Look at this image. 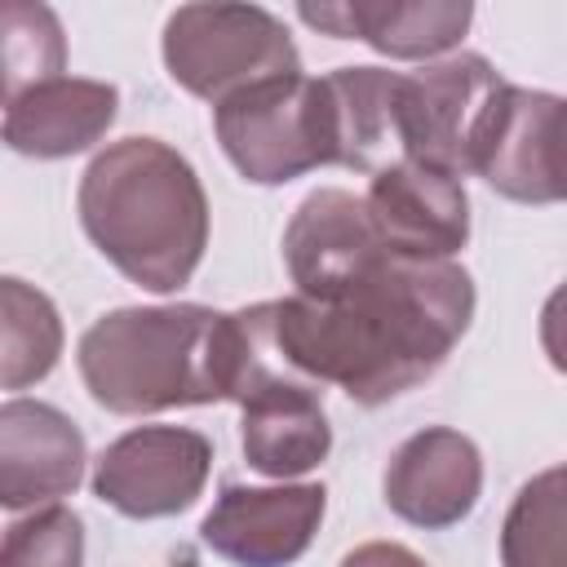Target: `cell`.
I'll use <instances>...</instances> for the list:
<instances>
[{"instance_id":"cell-6","label":"cell","mask_w":567,"mask_h":567,"mask_svg":"<svg viewBox=\"0 0 567 567\" xmlns=\"http://www.w3.org/2000/svg\"><path fill=\"white\" fill-rule=\"evenodd\" d=\"M501 71L478 53H456L394 80V133L399 159L443 168L452 177L474 173L483 137L505 97Z\"/></svg>"},{"instance_id":"cell-15","label":"cell","mask_w":567,"mask_h":567,"mask_svg":"<svg viewBox=\"0 0 567 567\" xmlns=\"http://www.w3.org/2000/svg\"><path fill=\"white\" fill-rule=\"evenodd\" d=\"M301 22L337 35V40H363L377 53L390 58H434L447 53L474 9L461 0H425V4H372V0H354V4H301L297 9Z\"/></svg>"},{"instance_id":"cell-10","label":"cell","mask_w":567,"mask_h":567,"mask_svg":"<svg viewBox=\"0 0 567 567\" xmlns=\"http://www.w3.org/2000/svg\"><path fill=\"white\" fill-rule=\"evenodd\" d=\"M328 509L319 483L279 487H226L204 514V545L239 567H288L297 563Z\"/></svg>"},{"instance_id":"cell-2","label":"cell","mask_w":567,"mask_h":567,"mask_svg":"<svg viewBox=\"0 0 567 567\" xmlns=\"http://www.w3.org/2000/svg\"><path fill=\"white\" fill-rule=\"evenodd\" d=\"M80 221L97 252L151 292L190 284L208 248V199L182 151L159 137L111 142L80 177Z\"/></svg>"},{"instance_id":"cell-1","label":"cell","mask_w":567,"mask_h":567,"mask_svg":"<svg viewBox=\"0 0 567 567\" xmlns=\"http://www.w3.org/2000/svg\"><path fill=\"white\" fill-rule=\"evenodd\" d=\"M275 346L315 385L377 408L430 381L474 319V279L456 261L390 257L332 301H266Z\"/></svg>"},{"instance_id":"cell-4","label":"cell","mask_w":567,"mask_h":567,"mask_svg":"<svg viewBox=\"0 0 567 567\" xmlns=\"http://www.w3.org/2000/svg\"><path fill=\"white\" fill-rule=\"evenodd\" d=\"M213 128L226 159L257 186H279L319 164H337L328 89L301 71L226 97L213 106Z\"/></svg>"},{"instance_id":"cell-14","label":"cell","mask_w":567,"mask_h":567,"mask_svg":"<svg viewBox=\"0 0 567 567\" xmlns=\"http://www.w3.org/2000/svg\"><path fill=\"white\" fill-rule=\"evenodd\" d=\"M120 93L102 80L58 75L4 102V142L18 155L62 159L93 146L115 120Z\"/></svg>"},{"instance_id":"cell-8","label":"cell","mask_w":567,"mask_h":567,"mask_svg":"<svg viewBox=\"0 0 567 567\" xmlns=\"http://www.w3.org/2000/svg\"><path fill=\"white\" fill-rule=\"evenodd\" d=\"M390 257L399 252L377 230L363 195H350L337 186L310 190L284 230L288 275L297 284V297H310V301L341 297Z\"/></svg>"},{"instance_id":"cell-16","label":"cell","mask_w":567,"mask_h":567,"mask_svg":"<svg viewBox=\"0 0 567 567\" xmlns=\"http://www.w3.org/2000/svg\"><path fill=\"white\" fill-rule=\"evenodd\" d=\"M332 447L319 385H284L244 403V456L266 478H297Z\"/></svg>"},{"instance_id":"cell-12","label":"cell","mask_w":567,"mask_h":567,"mask_svg":"<svg viewBox=\"0 0 567 567\" xmlns=\"http://www.w3.org/2000/svg\"><path fill=\"white\" fill-rule=\"evenodd\" d=\"M483 492V456L474 439L447 425L416 430L385 465V505L412 527L461 523Z\"/></svg>"},{"instance_id":"cell-7","label":"cell","mask_w":567,"mask_h":567,"mask_svg":"<svg viewBox=\"0 0 567 567\" xmlns=\"http://www.w3.org/2000/svg\"><path fill=\"white\" fill-rule=\"evenodd\" d=\"M213 443L186 425L120 434L93 465V492L124 518H168L195 505L208 483Z\"/></svg>"},{"instance_id":"cell-23","label":"cell","mask_w":567,"mask_h":567,"mask_svg":"<svg viewBox=\"0 0 567 567\" xmlns=\"http://www.w3.org/2000/svg\"><path fill=\"white\" fill-rule=\"evenodd\" d=\"M337 567H425V558H416L408 545H394V540H368L350 549Z\"/></svg>"},{"instance_id":"cell-13","label":"cell","mask_w":567,"mask_h":567,"mask_svg":"<svg viewBox=\"0 0 567 567\" xmlns=\"http://www.w3.org/2000/svg\"><path fill=\"white\" fill-rule=\"evenodd\" d=\"M84 478V434L49 403L9 399L0 408V501L9 509H44Z\"/></svg>"},{"instance_id":"cell-22","label":"cell","mask_w":567,"mask_h":567,"mask_svg":"<svg viewBox=\"0 0 567 567\" xmlns=\"http://www.w3.org/2000/svg\"><path fill=\"white\" fill-rule=\"evenodd\" d=\"M540 346L545 359L567 377V284H558L540 306Z\"/></svg>"},{"instance_id":"cell-18","label":"cell","mask_w":567,"mask_h":567,"mask_svg":"<svg viewBox=\"0 0 567 567\" xmlns=\"http://www.w3.org/2000/svg\"><path fill=\"white\" fill-rule=\"evenodd\" d=\"M0 381L4 390H22L31 381H44L62 354V319L53 301L22 284L4 279L0 284Z\"/></svg>"},{"instance_id":"cell-21","label":"cell","mask_w":567,"mask_h":567,"mask_svg":"<svg viewBox=\"0 0 567 567\" xmlns=\"http://www.w3.org/2000/svg\"><path fill=\"white\" fill-rule=\"evenodd\" d=\"M84 527L66 505H44L4 532L0 567H80Z\"/></svg>"},{"instance_id":"cell-3","label":"cell","mask_w":567,"mask_h":567,"mask_svg":"<svg viewBox=\"0 0 567 567\" xmlns=\"http://www.w3.org/2000/svg\"><path fill=\"white\" fill-rule=\"evenodd\" d=\"M89 394L120 416L226 399V315L208 306H128L80 337Z\"/></svg>"},{"instance_id":"cell-11","label":"cell","mask_w":567,"mask_h":567,"mask_svg":"<svg viewBox=\"0 0 567 567\" xmlns=\"http://www.w3.org/2000/svg\"><path fill=\"white\" fill-rule=\"evenodd\" d=\"M377 230L399 257H425V261H452L456 248L470 239V199L461 177L394 159L381 173H372L363 195Z\"/></svg>"},{"instance_id":"cell-5","label":"cell","mask_w":567,"mask_h":567,"mask_svg":"<svg viewBox=\"0 0 567 567\" xmlns=\"http://www.w3.org/2000/svg\"><path fill=\"white\" fill-rule=\"evenodd\" d=\"M164 66L186 93L221 106L261 80L297 75L301 58L284 22L257 4H182L164 22Z\"/></svg>"},{"instance_id":"cell-20","label":"cell","mask_w":567,"mask_h":567,"mask_svg":"<svg viewBox=\"0 0 567 567\" xmlns=\"http://www.w3.org/2000/svg\"><path fill=\"white\" fill-rule=\"evenodd\" d=\"M0 66H4V102L62 75L66 40L53 9L27 0L0 4Z\"/></svg>"},{"instance_id":"cell-24","label":"cell","mask_w":567,"mask_h":567,"mask_svg":"<svg viewBox=\"0 0 567 567\" xmlns=\"http://www.w3.org/2000/svg\"><path fill=\"white\" fill-rule=\"evenodd\" d=\"M173 567H199V563H195V558H182V563H173Z\"/></svg>"},{"instance_id":"cell-17","label":"cell","mask_w":567,"mask_h":567,"mask_svg":"<svg viewBox=\"0 0 567 567\" xmlns=\"http://www.w3.org/2000/svg\"><path fill=\"white\" fill-rule=\"evenodd\" d=\"M394 80L399 71H385V66H341L323 75V89L332 102L337 164L359 173H381L385 164L399 159Z\"/></svg>"},{"instance_id":"cell-9","label":"cell","mask_w":567,"mask_h":567,"mask_svg":"<svg viewBox=\"0 0 567 567\" xmlns=\"http://www.w3.org/2000/svg\"><path fill=\"white\" fill-rule=\"evenodd\" d=\"M474 173L518 204L567 199V97L509 84Z\"/></svg>"},{"instance_id":"cell-19","label":"cell","mask_w":567,"mask_h":567,"mask_svg":"<svg viewBox=\"0 0 567 567\" xmlns=\"http://www.w3.org/2000/svg\"><path fill=\"white\" fill-rule=\"evenodd\" d=\"M505 567H567V465L523 483L501 527Z\"/></svg>"}]
</instances>
